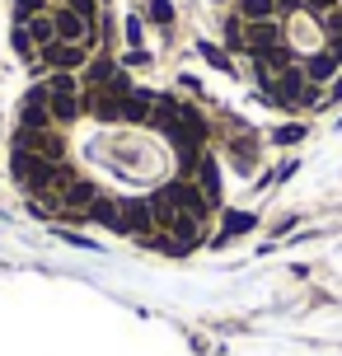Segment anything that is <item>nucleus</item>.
I'll return each mask as SVG.
<instances>
[{
	"label": "nucleus",
	"instance_id": "nucleus-3",
	"mask_svg": "<svg viewBox=\"0 0 342 356\" xmlns=\"http://www.w3.org/2000/svg\"><path fill=\"white\" fill-rule=\"evenodd\" d=\"M282 42V29H277V19H263V24H244V52L263 56L268 47Z\"/></svg>",
	"mask_w": 342,
	"mask_h": 356
},
{
	"label": "nucleus",
	"instance_id": "nucleus-12",
	"mask_svg": "<svg viewBox=\"0 0 342 356\" xmlns=\"http://www.w3.org/2000/svg\"><path fill=\"white\" fill-rule=\"evenodd\" d=\"M244 230H253V216L230 211V216H225V234H220V239H230V234H244Z\"/></svg>",
	"mask_w": 342,
	"mask_h": 356
},
{
	"label": "nucleus",
	"instance_id": "nucleus-16",
	"mask_svg": "<svg viewBox=\"0 0 342 356\" xmlns=\"http://www.w3.org/2000/svg\"><path fill=\"white\" fill-rule=\"evenodd\" d=\"M75 15H85V19H94V10H99V0H66Z\"/></svg>",
	"mask_w": 342,
	"mask_h": 356
},
{
	"label": "nucleus",
	"instance_id": "nucleus-18",
	"mask_svg": "<svg viewBox=\"0 0 342 356\" xmlns=\"http://www.w3.org/2000/svg\"><path fill=\"white\" fill-rule=\"evenodd\" d=\"M333 94H342V75H333Z\"/></svg>",
	"mask_w": 342,
	"mask_h": 356
},
{
	"label": "nucleus",
	"instance_id": "nucleus-14",
	"mask_svg": "<svg viewBox=\"0 0 342 356\" xmlns=\"http://www.w3.org/2000/svg\"><path fill=\"white\" fill-rule=\"evenodd\" d=\"M333 5H338V0H300V10H309V15H319V19H324Z\"/></svg>",
	"mask_w": 342,
	"mask_h": 356
},
{
	"label": "nucleus",
	"instance_id": "nucleus-8",
	"mask_svg": "<svg viewBox=\"0 0 342 356\" xmlns=\"http://www.w3.org/2000/svg\"><path fill=\"white\" fill-rule=\"evenodd\" d=\"M145 19H155L160 29H169L174 24V5L169 0H145Z\"/></svg>",
	"mask_w": 342,
	"mask_h": 356
},
{
	"label": "nucleus",
	"instance_id": "nucleus-17",
	"mask_svg": "<svg viewBox=\"0 0 342 356\" xmlns=\"http://www.w3.org/2000/svg\"><path fill=\"white\" fill-rule=\"evenodd\" d=\"M282 10H300V0H277V15H282Z\"/></svg>",
	"mask_w": 342,
	"mask_h": 356
},
{
	"label": "nucleus",
	"instance_id": "nucleus-1",
	"mask_svg": "<svg viewBox=\"0 0 342 356\" xmlns=\"http://www.w3.org/2000/svg\"><path fill=\"white\" fill-rule=\"evenodd\" d=\"M52 24H56V42H75V47H94V19L75 15L71 5H66V10H56V15H52Z\"/></svg>",
	"mask_w": 342,
	"mask_h": 356
},
{
	"label": "nucleus",
	"instance_id": "nucleus-7",
	"mask_svg": "<svg viewBox=\"0 0 342 356\" xmlns=\"http://www.w3.org/2000/svg\"><path fill=\"white\" fill-rule=\"evenodd\" d=\"M239 19H244V24H263V19H277V0H239Z\"/></svg>",
	"mask_w": 342,
	"mask_h": 356
},
{
	"label": "nucleus",
	"instance_id": "nucleus-11",
	"mask_svg": "<svg viewBox=\"0 0 342 356\" xmlns=\"http://www.w3.org/2000/svg\"><path fill=\"white\" fill-rule=\"evenodd\" d=\"M33 15H47V0H15V24H24Z\"/></svg>",
	"mask_w": 342,
	"mask_h": 356
},
{
	"label": "nucleus",
	"instance_id": "nucleus-5",
	"mask_svg": "<svg viewBox=\"0 0 342 356\" xmlns=\"http://www.w3.org/2000/svg\"><path fill=\"white\" fill-rule=\"evenodd\" d=\"M338 66H342V61H338L333 52H314V56L305 61V80H309V85H319V80H333V75H338Z\"/></svg>",
	"mask_w": 342,
	"mask_h": 356
},
{
	"label": "nucleus",
	"instance_id": "nucleus-13",
	"mask_svg": "<svg viewBox=\"0 0 342 356\" xmlns=\"http://www.w3.org/2000/svg\"><path fill=\"white\" fill-rule=\"evenodd\" d=\"M225 42H230V47H244V19L239 15L225 19Z\"/></svg>",
	"mask_w": 342,
	"mask_h": 356
},
{
	"label": "nucleus",
	"instance_id": "nucleus-6",
	"mask_svg": "<svg viewBox=\"0 0 342 356\" xmlns=\"http://www.w3.org/2000/svg\"><path fill=\"white\" fill-rule=\"evenodd\" d=\"M90 216L99 220V225H108V230H127V225H122V207H117L113 197H94Z\"/></svg>",
	"mask_w": 342,
	"mask_h": 356
},
{
	"label": "nucleus",
	"instance_id": "nucleus-15",
	"mask_svg": "<svg viewBox=\"0 0 342 356\" xmlns=\"http://www.w3.org/2000/svg\"><path fill=\"white\" fill-rule=\"evenodd\" d=\"M127 42H131V52H141V19H127Z\"/></svg>",
	"mask_w": 342,
	"mask_h": 356
},
{
	"label": "nucleus",
	"instance_id": "nucleus-4",
	"mask_svg": "<svg viewBox=\"0 0 342 356\" xmlns=\"http://www.w3.org/2000/svg\"><path fill=\"white\" fill-rule=\"evenodd\" d=\"M19 29L28 33V42H33V52H47V47L56 42V24H52V15H33V19H24Z\"/></svg>",
	"mask_w": 342,
	"mask_h": 356
},
{
	"label": "nucleus",
	"instance_id": "nucleus-2",
	"mask_svg": "<svg viewBox=\"0 0 342 356\" xmlns=\"http://www.w3.org/2000/svg\"><path fill=\"white\" fill-rule=\"evenodd\" d=\"M85 61H90V47H75V42H52L42 52V66H52V71H80Z\"/></svg>",
	"mask_w": 342,
	"mask_h": 356
},
{
	"label": "nucleus",
	"instance_id": "nucleus-9",
	"mask_svg": "<svg viewBox=\"0 0 342 356\" xmlns=\"http://www.w3.org/2000/svg\"><path fill=\"white\" fill-rule=\"evenodd\" d=\"M197 52L206 56V61H211V66H216V71H225V75H234V61L225 52H220V47H211V42H197Z\"/></svg>",
	"mask_w": 342,
	"mask_h": 356
},
{
	"label": "nucleus",
	"instance_id": "nucleus-10",
	"mask_svg": "<svg viewBox=\"0 0 342 356\" xmlns=\"http://www.w3.org/2000/svg\"><path fill=\"white\" fill-rule=\"evenodd\" d=\"M272 141H277V145H295V141H305V127H300V122L277 127V131H272Z\"/></svg>",
	"mask_w": 342,
	"mask_h": 356
}]
</instances>
